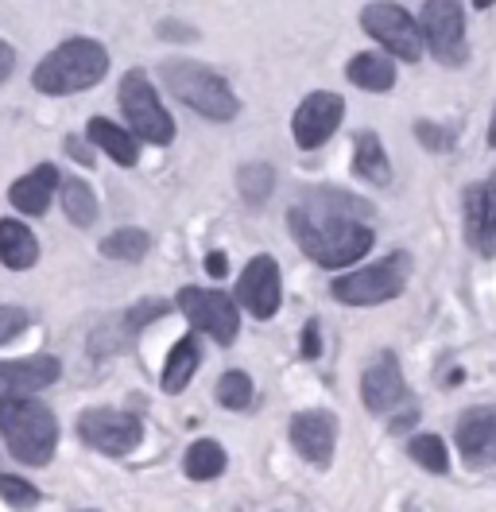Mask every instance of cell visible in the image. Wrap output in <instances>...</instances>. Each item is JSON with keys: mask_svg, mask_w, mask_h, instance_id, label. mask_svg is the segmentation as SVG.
Returning a JSON list of instances; mask_svg holds the SVG:
<instances>
[{"mask_svg": "<svg viewBox=\"0 0 496 512\" xmlns=\"http://www.w3.org/2000/svg\"><path fill=\"white\" fill-rule=\"evenodd\" d=\"M365 218H369V206L357 202L353 194L322 191L291 206L287 225L310 260H318L322 268H345V264H357L376 241Z\"/></svg>", "mask_w": 496, "mask_h": 512, "instance_id": "6da1fadb", "label": "cell"}, {"mask_svg": "<svg viewBox=\"0 0 496 512\" xmlns=\"http://www.w3.org/2000/svg\"><path fill=\"white\" fill-rule=\"evenodd\" d=\"M105 74H109V51H105L97 39L74 35V39H66L62 47H55L51 55L39 59V66L31 70V86H35L39 94L66 97V94H82V90L97 86Z\"/></svg>", "mask_w": 496, "mask_h": 512, "instance_id": "7a4b0ae2", "label": "cell"}, {"mask_svg": "<svg viewBox=\"0 0 496 512\" xmlns=\"http://www.w3.org/2000/svg\"><path fill=\"white\" fill-rule=\"evenodd\" d=\"M159 74H163V86L206 121H233L241 113V101L229 90V82L206 63L167 59L159 66Z\"/></svg>", "mask_w": 496, "mask_h": 512, "instance_id": "3957f363", "label": "cell"}, {"mask_svg": "<svg viewBox=\"0 0 496 512\" xmlns=\"http://www.w3.org/2000/svg\"><path fill=\"white\" fill-rule=\"evenodd\" d=\"M0 435L16 462L47 466L55 458V443H59V419L51 416V408H43L35 400H8V412L0 419Z\"/></svg>", "mask_w": 496, "mask_h": 512, "instance_id": "277c9868", "label": "cell"}, {"mask_svg": "<svg viewBox=\"0 0 496 512\" xmlns=\"http://www.w3.org/2000/svg\"><path fill=\"white\" fill-rule=\"evenodd\" d=\"M407 276H411V260L407 253H388L380 264L372 268H357L349 276H338L330 284V295L345 303V307H376V303H388L407 288Z\"/></svg>", "mask_w": 496, "mask_h": 512, "instance_id": "5b68a950", "label": "cell"}, {"mask_svg": "<svg viewBox=\"0 0 496 512\" xmlns=\"http://www.w3.org/2000/svg\"><path fill=\"white\" fill-rule=\"evenodd\" d=\"M117 97H121L124 121H128L136 140H148V144H159V148L175 140V121H171V113L159 105L155 86L148 82L144 70H128Z\"/></svg>", "mask_w": 496, "mask_h": 512, "instance_id": "8992f818", "label": "cell"}, {"mask_svg": "<svg viewBox=\"0 0 496 512\" xmlns=\"http://www.w3.org/2000/svg\"><path fill=\"white\" fill-rule=\"evenodd\" d=\"M419 24L423 47H431V55L442 66H462L469 59V43H465V12L458 0H427Z\"/></svg>", "mask_w": 496, "mask_h": 512, "instance_id": "52a82bcc", "label": "cell"}, {"mask_svg": "<svg viewBox=\"0 0 496 512\" xmlns=\"http://www.w3.org/2000/svg\"><path fill=\"white\" fill-rule=\"evenodd\" d=\"M361 28H365L372 39H380V47H384V51H392V55H396V59H403V63L423 59L419 24H415V20L403 12L400 4H392V0L369 4V8L361 12Z\"/></svg>", "mask_w": 496, "mask_h": 512, "instance_id": "ba28073f", "label": "cell"}, {"mask_svg": "<svg viewBox=\"0 0 496 512\" xmlns=\"http://www.w3.org/2000/svg\"><path fill=\"white\" fill-rule=\"evenodd\" d=\"M78 435H82V443H86V447L121 458V454H132V450L140 447L144 427H140V419L132 416V412H117V408H90V412H82V416H78Z\"/></svg>", "mask_w": 496, "mask_h": 512, "instance_id": "9c48e42d", "label": "cell"}, {"mask_svg": "<svg viewBox=\"0 0 496 512\" xmlns=\"http://www.w3.org/2000/svg\"><path fill=\"white\" fill-rule=\"evenodd\" d=\"M179 311L190 319L194 330L210 334L217 346H233L237 342L241 319H237V303L229 295L206 288H183L179 291Z\"/></svg>", "mask_w": 496, "mask_h": 512, "instance_id": "30bf717a", "label": "cell"}, {"mask_svg": "<svg viewBox=\"0 0 496 512\" xmlns=\"http://www.w3.org/2000/svg\"><path fill=\"white\" fill-rule=\"evenodd\" d=\"M341 117H345V101L330 90H314V94L303 97V105L295 109L291 117V132H295V144L303 152H314L322 148L334 132H338Z\"/></svg>", "mask_w": 496, "mask_h": 512, "instance_id": "8fae6325", "label": "cell"}, {"mask_svg": "<svg viewBox=\"0 0 496 512\" xmlns=\"http://www.w3.org/2000/svg\"><path fill=\"white\" fill-rule=\"evenodd\" d=\"M237 299H241V307H248L252 319H272L276 315L279 299H283L276 256L260 253L248 260V268L241 272V284H237Z\"/></svg>", "mask_w": 496, "mask_h": 512, "instance_id": "7c38bea8", "label": "cell"}, {"mask_svg": "<svg viewBox=\"0 0 496 512\" xmlns=\"http://www.w3.org/2000/svg\"><path fill=\"white\" fill-rule=\"evenodd\" d=\"M291 443L295 450L307 458L310 466L326 470L334 462V447H338V416L334 412H322V408H310L291 419Z\"/></svg>", "mask_w": 496, "mask_h": 512, "instance_id": "4fadbf2b", "label": "cell"}, {"mask_svg": "<svg viewBox=\"0 0 496 512\" xmlns=\"http://www.w3.org/2000/svg\"><path fill=\"white\" fill-rule=\"evenodd\" d=\"M62 373L55 353H31L20 361H0V396L8 400H24L28 392H39L47 384H55Z\"/></svg>", "mask_w": 496, "mask_h": 512, "instance_id": "5bb4252c", "label": "cell"}, {"mask_svg": "<svg viewBox=\"0 0 496 512\" xmlns=\"http://www.w3.org/2000/svg\"><path fill=\"white\" fill-rule=\"evenodd\" d=\"M403 396H407V384H403L400 361L392 350H380L376 361L365 369V377H361V400H365L369 412L380 416V412H392Z\"/></svg>", "mask_w": 496, "mask_h": 512, "instance_id": "9a60e30c", "label": "cell"}, {"mask_svg": "<svg viewBox=\"0 0 496 512\" xmlns=\"http://www.w3.org/2000/svg\"><path fill=\"white\" fill-rule=\"evenodd\" d=\"M465 241L481 256L496 253V206H493V179L465 187Z\"/></svg>", "mask_w": 496, "mask_h": 512, "instance_id": "2e32d148", "label": "cell"}, {"mask_svg": "<svg viewBox=\"0 0 496 512\" xmlns=\"http://www.w3.org/2000/svg\"><path fill=\"white\" fill-rule=\"evenodd\" d=\"M458 447H462V458L469 466H489L496 458V412L493 408H469L462 419H458Z\"/></svg>", "mask_w": 496, "mask_h": 512, "instance_id": "e0dca14e", "label": "cell"}, {"mask_svg": "<svg viewBox=\"0 0 496 512\" xmlns=\"http://www.w3.org/2000/svg\"><path fill=\"white\" fill-rule=\"evenodd\" d=\"M55 191H59V167H55V163H39L31 175H24V179H16V183H12L8 202H12L20 214L39 218V214H47V210H51Z\"/></svg>", "mask_w": 496, "mask_h": 512, "instance_id": "ac0fdd59", "label": "cell"}, {"mask_svg": "<svg viewBox=\"0 0 496 512\" xmlns=\"http://www.w3.org/2000/svg\"><path fill=\"white\" fill-rule=\"evenodd\" d=\"M39 260V241L24 222L0 218V264L12 272H24Z\"/></svg>", "mask_w": 496, "mask_h": 512, "instance_id": "d6986e66", "label": "cell"}, {"mask_svg": "<svg viewBox=\"0 0 496 512\" xmlns=\"http://www.w3.org/2000/svg\"><path fill=\"white\" fill-rule=\"evenodd\" d=\"M353 171H357L365 183H372V187L392 183L388 152H384V144H380V136H376L372 128H361V132L353 136Z\"/></svg>", "mask_w": 496, "mask_h": 512, "instance_id": "ffe728a7", "label": "cell"}, {"mask_svg": "<svg viewBox=\"0 0 496 512\" xmlns=\"http://www.w3.org/2000/svg\"><path fill=\"white\" fill-rule=\"evenodd\" d=\"M345 78H349L357 90L384 94V90H392V86H396V66H392V59H384V55H376V51H361V55H353V59H349Z\"/></svg>", "mask_w": 496, "mask_h": 512, "instance_id": "44dd1931", "label": "cell"}, {"mask_svg": "<svg viewBox=\"0 0 496 512\" xmlns=\"http://www.w3.org/2000/svg\"><path fill=\"white\" fill-rule=\"evenodd\" d=\"M86 136H90V144H97L101 152H109L121 167H136L140 163V140L132 132H124L121 125H113L105 117H93L90 125H86Z\"/></svg>", "mask_w": 496, "mask_h": 512, "instance_id": "7402d4cb", "label": "cell"}, {"mask_svg": "<svg viewBox=\"0 0 496 512\" xmlns=\"http://www.w3.org/2000/svg\"><path fill=\"white\" fill-rule=\"evenodd\" d=\"M198 365H202V350H198V338L194 334H186L179 338L171 353H167V365H163V392L167 396H179L190 377L198 373Z\"/></svg>", "mask_w": 496, "mask_h": 512, "instance_id": "603a6c76", "label": "cell"}, {"mask_svg": "<svg viewBox=\"0 0 496 512\" xmlns=\"http://www.w3.org/2000/svg\"><path fill=\"white\" fill-rule=\"evenodd\" d=\"M55 194L62 198V214L74 225L86 229V225L97 222V198H93V191L82 179H59V191Z\"/></svg>", "mask_w": 496, "mask_h": 512, "instance_id": "cb8c5ba5", "label": "cell"}, {"mask_svg": "<svg viewBox=\"0 0 496 512\" xmlns=\"http://www.w3.org/2000/svg\"><path fill=\"white\" fill-rule=\"evenodd\" d=\"M183 470H186V478H194V481H214L217 474L225 470V447H221L217 439H198L194 447L186 450Z\"/></svg>", "mask_w": 496, "mask_h": 512, "instance_id": "d4e9b609", "label": "cell"}, {"mask_svg": "<svg viewBox=\"0 0 496 512\" xmlns=\"http://www.w3.org/2000/svg\"><path fill=\"white\" fill-rule=\"evenodd\" d=\"M148 249H152V237L144 229H117L101 241V256L109 260H144Z\"/></svg>", "mask_w": 496, "mask_h": 512, "instance_id": "484cf974", "label": "cell"}, {"mask_svg": "<svg viewBox=\"0 0 496 512\" xmlns=\"http://www.w3.org/2000/svg\"><path fill=\"white\" fill-rule=\"evenodd\" d=\"M237 187H241V194H245V202L264 206L268 194H272V187H276V171H272V163H245V167L237 171Z\"/></svg>", "mask_w": 496, "mask_h": 512, "instance_id": "4316f807", "label": "cell"}, {"mask_svg": "<svg viewBox=\"0 0 496 512\" xmlns=\"http://www.w3.org/2000/svg\"><path fill=\"white\" fill-rule=\"evenodd\" d=\"M407 454L411 462H419L427 474H446L450 470V454H446V443L438 435H415L407 443Z\"/></svg>", "mask_w": 496, "mask_h": 512, "instance_id": "83f0119b", "label": "cell"}, {"mask_svg": "<svg viewBox=\"0 0 496 512\" xmlns=\"http://www.w3.org/2000/svg\"><path fill=\"white\" fill-rule=\"evenodd\" d=\"M217 404L229 408V412H245L248 404H252V377L241 373V369L225 373V377L217 381Z\"/></svg>", "mask_w": 496, "mask_h": 512, "instance_id": "f1b7e54d", "label": "cell"}, {"mask_svg": "<svg viewBox=\"0 0 496 512\" xmlns=\"http://www.w3.org/2000/svg\"><path fill=\"white\" fill-rule=\"evenodd\" d=\"M0 497H4V505H12V509H31V505L39 501V489H35L31 481L16 478V474H0Z\"/></svg>", "mask_w": 496, "mask_h": 512, "instance_id": "f546056e", "label": "cell"}, {"mask_svg": "<svg viewBox=\"0 0 496 512\" xmlns=\"http://www.w3.org/2000/svg\"><path fill=\"white\" fill-rule=\"evenodd\" d=\"M28 326H31V315L24 307H0V346L16 342Z\"/></svg>", "mask_w": 496, "mask_h": 512, "instance_id": "4dcf8cb0", "label": "cell"}, {"mask_svg": "<svg viewBox=\"0 0 496 512\" xmlns=\"http://www.w3.org/2000/svg\"><path fill=\"white\" fill-rule=\"evenodd\" d=\"M415 136H419V144H423L427 152H450V148H454V132L442 125H431V121H419V125H415Z\"/></svg>", "mask_w": 496, "mask_h": 512, "instance_id": "1f68e13d", "label": "cell"}, {"mask_svg": "<svg viewBox=\"0 0 496 512\" xmlns=\"http://www.w3.org/2000/svg\"><path fill=\"white\" fill-rule=\"evenodd\" d=\"M167 311H171V303H163V299H148V303H140V307H132V311H128V326H132V330H140L144 322L159 319V315H167Z\"/></svg>", "mask_w": 496, "mask_h": 512, "instance_id": "d6a6232c", "label": "cell"}, {"mask_svg": "<svg viewBox=\"0 0 496 512\" xmlns=\"http://www.w3.org/2000/svg\"><path fill=\"white\" fill-rule=\"evenodd\" d=\"M318 353H322V330H318V322L310 319L307 326H303V357L314 361Z\"/></svg>", "mask_w": 496, "mask_h": 512, "instance_id": "836d02e7", "label": "cell"}, {"mask_svg": "<svg viewBox=\"0 0 496 512\" xmlns=\"http://www.w3.org/2000/svg\"><path fill=\"white\" fill-rule=\"evenodd\" d=\"M16 70V51L8 47V43H0V86L8 82V74Z\"/></svg>", "mask_w": 496, "mask_h": 512, "instance_id": "e575fe53", "label": "cell"}, {"mask_svg": "<svg viewBox=\"0 0 496 512\" xmlns=\"http://www.w3.org/2000/svg\"><path fill=\"white\" fill-rule=\"evenodd\" d=\"M206 272L221 280V276L229 272V260H225V253H210V256H206Z\"/></svg>", "mask_w": 496, "mask_h": 512, "instance_id": "d590c367", "label": "cell"}, {"mask_svg": "<svg viewBox=\"0 0 496 512\" xmlns=\"http://www.w3.org/2000/svg\"><path fill=\"white\" fill-rule=\"evenodd\" d=\"M159 35H167V39H194V28H183V24H159Z\"/></svg>", "mask_w": 496, "mask_h": 512, "instance_id": "8d00e7d4", "label": "cell"}, {"mask_svg": "<svg viewBox=\"0 0 496 512\" xmlns=\"http://www.w3.org/2000/svg\"><path fill=\"white\" fill-rule=\"evenodd\" d=\"M66 152H70V156H74L78 163H82V167H93V156L86 152V148H82V144H78V140H66Z\"/></svg>", "mask_w": 496, "mask_h": 512, "instance_id": "74e56055", "label": "cell"}, {"mask_svg": "<svg viewBox=\"0 0 496 512\" xmlns=\"http://www.w3.org/2000/svg\"><path fill=\"white\" fill-rule=\"evenodd\" d=\"M415 419H419V408H407V412H403V416L392 423V431H403V427H411Z\"/></svg>", "mask_w": 496, "mask_h": 512, "instance_id": "f35d334b", "label": "cell"}, {"mask_svg": "<svg viewBox=\"0 0 496 512\" xmlns=\"http://www.w3.org/2000/svg\"><path fill=\"white\" fill-rule=\"evenodd\" d=\"M4 412H8V396H0V419H4Z\"/></svg>", "mask_w": 496, "mask_h": 512, "instance_id": "ab89813d", "label": "cell"}, {"mask_svg": "<svg viewBox=\"0 0 496 512\" xmlns=\"http://www.w3.org/2000/svg\"><path fill=\"white\" fill-rule=\"evenodd\" d=\"M473 4H477V8H489V4H493V0H473Z\"/></svg>", "mask_w": 496, "mask_h": 512, "instance_id": "60d3db41", "label": "cell"}]
</instances>
